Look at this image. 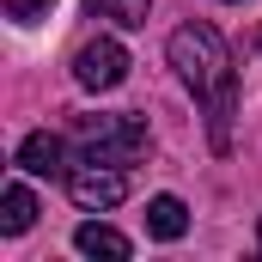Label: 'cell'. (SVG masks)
Wrapping results in <instances>:
<instances>
[{"instance_id": "cell-3", "label": "cell", "mask_w": 262, "mask_h": 262, "mask_svg": "<svg viewBox=\"0 0 262 262\" xmlns=\"http://www.w3.org/2000/svg\"><path fill=\"white\" fill-rule=\"evenodd\" d=\"M67 195H73L79 213H110V207H122V195H128V165L79 159V165L67 171Z\"/></svg>"}, {"instance_id": "cell-9", "label": "cell", "mask_w": 262, "mask_h": 262, "mask_svg": "<svg viewBox=\"0 0 262 262\" xmlns=\"http://www.w3.org/2000/svg\"><path fill=\"white\" fill-rule=\"evenodd\" d=\"M146 6H152V0H92V12H98V18H110V25H122V31L146 25Z\"/></svg>"}, {"instance_id": "cell-6", "label": "cell", "mask_w": 262, "mask_h": 262, "mask_svg": "<svg viewBox=\"0 0 262 262\" xmlns=\"http://www.w3.org/2000/svg\"><path fill=\"white\" fill-rule=\"evenodd\" d=\"M73 250H79V256H104V262H128L134 244L116 232V226H98V220H85V226L73 232Z\"/></svg>"}, {"instance_id": "cell-2", "label": "cell", "mask_w": 262, "mask_h": 262, "mask_svg": "<svg viewBox=\"0 0 262 262\" xmlns=\"http://www.w3.org/2000/svg\"><path fill=\"white\" fill-rule=\"evenodd\" d=\"M73 134H79L85 159H98V165H134L152 146L140 116H73Z\"/></svg>"}, {"instance_id": "cell-8", "label": "cell", "mask_w": 262, "mask_h": 262, "mask_svg": "<svg viewBox=\"0 0 262 262\" xmlns=\"http://www.w3.org/2000/svg\"><path fill=\"white\" fill-rule=\"evenodd\" d=\"M37 226V201L25 183H6V195H0V232L6 238H18V232H31Z\"/></svg>"}, {"instance_id": "cell-12", "label": "cell", "mask_w": 262, "mask_h": 262, "mask_svg": "<svg viewBox=\"0 0 262 262\" xmlns=\"http://www.w3.org/2000/svg\"><path fill=\"white\" fill-rule=\"evenodd\" d=\"M256 43H262V37H256Z\"/></svg>"}, {"instance_id": "cell-7", "label": "cell", "mask_w": 262, "mask_h": 262, "mask_svg": "<svg viewBox=\"0 0 262 262\" xmlns=\"http://www.w3.org/2000/svg\"><path fill=\"white\" fill-rule=\"evenodd\" d=\"M146 232H152L159 244H177V238L189 232V207L177 195H152L146 201Z\"/></svg>"}, {"instance_id": "cell-11", "label": "cell", "mask_w": 262, "mask_h": 262, "mask_svg": "<svg viewBox=\"0 0 262 262\" xmlns=\"http://www.w3.org/2000/svg\"><path fill=\"white\" fill-rule=\"evenodd\" d=\"M256 244H262V220H256Z\"/></svg>"}, {"instance_id": "cell-1", "label": "cell", "mask_w": 262, "mask_h": 262, "mask_svg": "<svg viewBox=\"0 0 262 262\" xmlns=\"http://www.w3.org/2000/svg\"><path fill=\"white\" fill-rule=\"evenodd\" d=\"M171 67L183 73V85L207 104V134H213V152H232V116H238V73H232V49L213 25H177L171 43H165Z\"/></svg>"}, {"instance_id": "cell-5", "label": "cell", "mask_w": 262, "mask_h": 262, "mask_svg": "<svg viewBox=\"0 0 262 262\" xmlns=\"http://www.w3.org/2000/svg\"><path fill=\"white\" fill-rule=\"evenodd\" d=\"M18 171H31V177H61V171H67L61 134H49V128L25 134V140H18Z\"/></svg>"}, {"instance_id": "cell-4", "label": "cell", "mask_w": 262, "mask_h": 262, "mask_svg": "<svg viewBox=\"0 0 262 262\" xmlns=\"http://www.w3.org/2000/svg\"><path fill=\"white\" fill-rule=\"evenodd\" d=\"M73 79H79L85 92H116V85L128 79V49H122L116 37H98V43H85V49L73 55Z\"/></svg>"}, {"instance_id": "cell-10", "label": "cell", "mask_w": 262, "mask_h": 262, "mask_svg": "<svg viewBox=\"0 0 262 262\" xmlns=\"http://www.w3.org/2000/svg\"><path fill=\"white\" fill-rule=\"evenodd\" d=\"M49 6H55V0H6V12H12L18 25H37V18H43Z\"/></svg>"}]
</instances>
